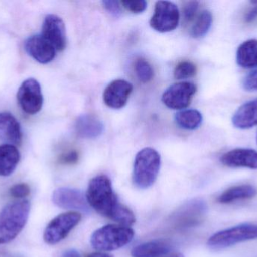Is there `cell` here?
Segmentation results:
<instances>
[{"mask_svg":"<svg viewBox=\"0 0 257 257\" xmlns=\"http://www.w3.org/2000/svg\"><path fill=\"white\" fill-rule=\"evenodd\" d=\"M54 205L63 209L74 210L88 213L90 205L85 195L78 190L60 187L54 190L52 195Z\"/></svg>","mask_w":257,"mask_h":257,"instance_id":"cell-11","label":"cell"},{"mask_svg":"<svg viewBox=\"0 0 257 257\" xmlns=\"http://www.w3.org/2000/svg\"><path fill=\"white\" fill-rule=\"evenodd\" d=\"M197 91L196 84L189 81L175 83L168 88L162 96L163 104L172 110L187 108Z\"/></svg>","mask_w":257,"mask_h":257,"instance_id":"cell-10","label":"cell"},{"mask_svg":"<svg viewBox=\"0 0 257 257\" xmlns=\"http://www.w3.org/2000/svg\"><path fill=\"white\" fill-rule=\"evenodd\" d=\"M17 100L23 111L35 115L42 110L43 95L40 84L35 78H30L23 81L17 93Z\"/></svg>","mask_w":257,"mask_h":257,"instance_id":"cell-9","label":"cell"},{"mask_svg":"<svg viewBox=\"0 0 257 257\" xmlns=\"http://www.w3.org/2000/svg\"><path fill=\"white\" fill-rule=\"evenodd\" d=\"M86 198L90 207L96 212L120 226L128 227L136 222L133 211L119 202L111 180L105 175H99L90 180Z\"/></svg>","mask_w":257,"mask_h":257,"instance_id":"cell-1","label":"cell"},{"mask_svg":"<svg viewBox=\"0 0 257 257\" xmlns=\"http://www.w3.org/2000/svg\"><path fill=\"white\" fill-rule=\"evenodd\" d=\"M238 64L244 69H252L257 66V40L249 39L243 42L237 50Z\"/></svg>","mask_w":257,"mask_h":257,"instance_id":"cell-21","label":"cell"},{"mask_svg":"<svg viewBox=\"0 0 257 257\" xmlns=\"http://www.w3.org/2000/svg\"><path fill=\"white\" fill-rule=\"evenodd\" d=\"M42 35L57 51L64 50L67 43L66 26L61 18L56 15L45 17L42 27Z\"/></svg>","mask_w":257,"mask_h":257,"instance_id":"cell-12","label":"cell"},{"mask_svg":"<svg viewBox=\"0 0 257 257\" xmlns=\"http://www.w3.org/2000/svg\"><path fill=\"white\" fill-rule=\"evenodd\" d=\"M175 122L183 129L196 130L202 125V116L196 110H181L175 116Z\"/></svg>","mask_w":257,"mask_h":257,"instance_id":"cell-23","label":"cell"},{"mask_svg":"<svg viewBox=\"0 0 257 257\" xmlns=\"http://www.w3.org/2000/svg\"><path fill=\"white\" fill-rule=\"evenodd\" d=\"M257 190L251 185H240L231 187L223 192L218 197L221 204H230L238 200H245L254 197Z\"/></svg>","mask_w":257,"mask_h":257,"instance_id":"cell-22","label":"cell"},{"mask_svg":"<svg viewBox=\"0 0 257 257\" xmlns=\"http://www.w3.org/2000/svg\"><path fill=\"white\" fill-rule=\"evenodd\" d=\"M255 239H257V225L241 224L217 232L208 239L207 244L213 250H221Z\"/></svg>","mask_w":257,"mask_h":257,"instance_id":"cell-5","label":"cell"},{"mask_svg":"<svg viewBox=\"0 0 257 257\" xmlns=\"http://www.w3.org/2000/svg\"><path fill=\"white\" fill-rule=\"evenodd\" d=\"M30 188L27 184H15L9 189V194L15 199H24L30 195Z\"/></svg>","mask_w":257,"mask_h":257,"instance_id":"cell-28","label":"cell"},{"mask_svg":"<svg viewBox=\"0 0 257 257\" xmlns=\"http://www.w3.org/2000/svg\"><path fill=\"white\" fill-rule=\"evenodd\" d=\"M196 72L197 68L194 63L190 61H181L174 70V77L178 80L187 79L194 76Z\"/></svg>","mask_w":257,"mask_h":257,"instance_id":"cell-26","label":"cell"},{"mask_svg":"<svg viewBox=\"0 0 257 257\" xmlns=\"http://www.w3.org/2000/svg\"><path fill=\"white\" fill-rule=\"evenodd\" d=\"M120 3L126 10L133 13H142L147 8V2L145 0H138V1L126 0V1L120 2Z\"/></svg>","mask_w":257,"mask_h":257,"instance_id":"cell-29","label":"cell"},{"mask_svg":"<svg viewBox=\"0 0 257 257\" xmlns=\"http://www.w3.org/2000/svg\"><path fill=\"white\" fill-rule=\"evenodd\" d=\"M256 143H257V135H256Z\"/></svg>","mask_w":257,"mask_h":257,"instance_id":"cell-37","label":"cell"},{"mask_svg":"<svg viewBox=\"0 0 257 257\" xmlns=\"http://www.w3.org/2000/svg\"><path fill=\"white\" fill-rule=\"evenodd\" d=\"M169 257H184V255L181 254V253H178V254L174 255V256H169Z\"/></svg>","mask_w":257,"mask_h":257,"instance_id":"cell-36","label":"cell"},{"mask_svg":"<svg viewBox=\"0 0 257 257\" xmlns=\"http://www.w3.org/2000/svg\"><path fill=\"white\" fill-rule=\"evenodd\" d=\"M213 23V15L208 10L202 11L195 18L190 29L192 37L199 39L203 37L209 31Z\"/></svg>","mask_w":257,"mask_h":257,"instance_id":"cell-24","label":"cell"},{"mask_svg":"<svg viewBox=\"0 0 257 257\" xmlns=\"http://www.w3.org/2000/svg\"><path fill=\"white\" fill-rule=\"evenodd\" d=\"M220 161L229 167L257 169V152L250 149H233L222 155Z\"/></svg>","mask_w":257,"mask_h":257,"instance_id":"cell-15","label":"cell"},{"mask_svg":"<svg viewBox=\"0 0 257 257\" xmlns=\"http://www.w3.org/2000/svg\"><path fill=\"white\" fill-rule=\"evenodd\" d=\"M30 204L27 200L9 204L0 211V245L13 241L27 224Z\"/></svg>","mask_w":257,"mask_h":257,"instance_id":"cell-2","label":"cell"},{"mask_svg":"<svg viewBox=\"0 0 257 257\" xmlns=\"http://www.w3.org/2000/svg\"><path fill=\"white\" fill-rule=\"evenodd\" d=\"M81 220V214L76 211H69L57 216L45 228L44 241L50 245L58 244L68 236Z\"/></svg>","mask_w":257,"mask_h":257,"instance_id":"cell-6","label":"cell"},{"mask_svg":"<svg viewBox=\"0 0 257 257\" xmlns=\"http://www.w3.org/2000/svg\"><path fill=\"white\" fill-rule=\"evenodd\" d=\"M133 89V84L126 80H114L104 91V103L110 108H122L127 103Z\"/></svg>","mask_w":257,"mask_h":257,"instance_id":"cell-13","label":"cell"},{"mask_svg":"<svg viewBox=\"0 0 257 257\" xmlns=\"http://www.w3.org/2000/svg\"><path fill=\"white\" fill-rule=\"evenodd\" d=\"M77 134L83 138H96L103 132L102 122L93 115H82L75 122Z\"/></svg>","mask_w":257,"mask_h":257,"instance_id":"cell-19","label":"cell"},{"mask_svg":"<svg viewBox=\"0 0 257 257\" xmlns=\"http://www.w3.org/2000/svg\"><path fill=\"white\" fill-rule=\"evenodd\" d=\"M174 244L168 240H154L139 244L133 249V257H161L173 250Z\"/></svg>","mask_w":257,"mask_h":257,"instance_id":"cell-17","label":"cell"},{"mask_svg":"<svg viewBox=\"0 0 257 257\" xmlns=\"http://www.w3.org/2000/svg\"><path fill=\"white\" fill-rule=\"evenodd\" d=\"M134 234V231L128 226L107 225L93 232L90 243L96 250L112 251L130 244Z\"/></svg>","mask_w":257,"mask_h":257,"instance_id":"cell-4","label":"cell"},{"mask_svg":"<svg viewBox=\"0 0 257 257\" xmlns=\"http://www.w3.org/2000/svg\"><path fill=\"white\" fill-rule=\"evenodd\" d=\"M206 213L205 202L202 199H193L175 211L172 215V222L177 229H190L201 224Z\"/></svg>","mask_w":257,"mask_h":257,"instance_id":"cell-7","label":"cell"},{"mask_svg":"<svg viewBox=\"0 0 257 257\" xmlns=\"http://www.w3.org/2000/svg\"><path fill=\"white\" fill-rule=\"evenodd\" d=\"M161 158L152 148H145L138 152L133 166V183L138 188L145 190L155 183L160 172Z\"/></svg>","mask_w":257,"mask_h":257,"instance_id":"cell-3","label":"cell"},{"mask_svg":"<svg viewBox=\"0 0 257 257\" xmlns=\"http://www.w3.org/2000/svg\"><path fill=\"white\" fill-rule=\"evenodd\" d=\"M87 257H113V256L108 253H103V252H96V253L88 255Z\"/></svg>","mask_w":257,"mask_h":257,"instance_id":"cell-35","label":"cell"},{"mask_svg":"<svg viewBox=\"0 0 257 257\" xmlns=\"http://www.w3.org/2000/svg\"><path fill=\"white\" fill-rule=\"evenodd\" d=\"M232 124L239 129H249L257 125V99L245 103L232 117Z\"/></svg>","mask_w":257,"mask_h":257,"instance_id":"cell-18","label":"cell"},{"mask_svg":"<svg viewBox=\"0 0 257 257\" xmlns=\"http://www.w3.org/2000/svg\"><path fill=\"white\" fill-rule=\"evenodd\" d=\"M252 3L254 4V6L247 12L244 17V20L247 23L253 22L257 18V2Z\"/></svg>","mask_w":257,"mask_h":257,"instance_id":"cell-33","label":"cell"},{"mask_svg":"<svg viewBox=\"0 0 257 257\" xmlns=\"http://www.w3.org/2000/svg\"><path fill=\"white\" fill-rule=\"evenodd\" d=\"M24 48L29 55L42 64L54 60L57 50L42 35L30 36L26 40Z\"/></svg>","mask_w":257,"mask_h":257,"instance_id":"cell-14","label":"cell"},{"mask_svg":"<svg viewBox=\"0 0 257 257\" xmlns=\"http://www.w3.org/2000/svg\"><path fill=\"white\" fill-rule=\"evenodd\" d=\"M243 87L247 92H257V69L244 78Z\"/></svg>","mask_w":257,"mask_h":257,"instance_id":"cell-31","label":"cell"},{"mask_svg":"<svg viewBox=\"0 0 257 257\" xmlns=\"http://www.w3.org/2000/svg\"><path fill=\"white\" fill-rule=\"evenodd\" d=\"M79 159L78 152L75 150L68 151L59 157V163L64 165H72L76 164Z\"/></svg>","mask_w":257,"mask_h":257,"instance_id":"cell-30","label":"cell"},{"mask_svg":"<svg viewBox=\"0 0 257 257\" xmlns=\"http://www.w3.org/2000/svg\"><path fill=\"white\" fill-rule=\"evenodd\" d=\"M104 8L114 17H119L121 15V7H120V3L118 1H103L102 2Z\"/></svg>","mask_w":257,"mask_h":257,"instance_id":"cell-32","label":"cell"},{"mask_svg":"<svg viewBox=\"0 0 257 257\" xmlns=\"http://www.w3.org/2000/svg\"><path fill=\"white\" fill-rule=\"evenodd\" d=\"M62 257H81V256L77 250H69L64 252Z\"/></svg>","mask_w":257,"mask_h":257,"instance_id":"cell-34","label":"cell"},{"mask_svg":"<svg viewBox=\"0 0 257 257\" xmlns=\"http://www.w3.org/2000/svg\"><path fill=\"white\" fill-rule=\"evenodd\" d=\"M134 70L136 76L142 82H149L154 77V70L149 62L142 57L135 61Z\"/></svg>","mask_w":257,"mask_h":257,"instance_id":"cell-25","label":"cell"},{"mask_svg":"<svg viewBox=\"0 0 257 257\" xmlns=\"http://www.w3.org/2000/svg\"><path fill=\"white\" fill-rule=\"evenodd\" d=\"M180 12L178 6L169 1L157 2L150 25L156 31L167 33L178 27Z\"/></svg>","mask_w":257,"mask_h":257,"instance_id":"cell-8","label":"cell"},{"mask_svg":"<svg viewBox=\"0 0 257 257\" xmlns=\"http://www.w3.org/2000/svg\"><path fill=\"white\" fill-rule=\"evenodd\" d=\"M199 9V3L197 1H190L184 3L182 8V16L184 24H190L194 21L197 16Z\"/></svg>","mask_w":257,"mask_h":257,"instance_id":"cell-27","label":"cell"},{"mask_svg":"<svg viewBox=\"0 0 257 257\" xmlns=\"http://www.w3.org/2000/svg\"><path fill=\"white\" fill-rule=\"evenodd\" d=\"M0 141L6 144L20 145L22 141L21 125L16 118L9 113H0Z\"/></svg>","mask_w":257,"mask_h":257,"instance_id":"cell-16","label":"cell"},{"mask_svg":"<svg viewBox=\"0 0 257 257\" xmlns=\"http://www.w3.org/2000/svg\"><path fill=\"white\" fill-rule=\"evenodd\" d=\"M21 159V154L13 145L0 146V177H9L15 172Z\"/></svg>","mask_w":257,"mask_h":257,"instance_id":"cell-20","label":"cell"}]
</instances>
